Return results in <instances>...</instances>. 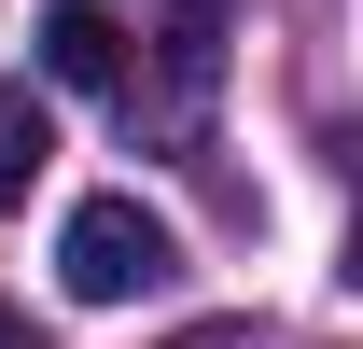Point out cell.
I'll use <instances>...</instances> for the list:
<instances>
[{"label": "cell", "mask_w": 363, "mask_h": 349, "mask_svg": "<svg viewBox=\"0 0 363 349\" xmlns=\"http://www.w3.org/2000/svg\"><path fill=\"white\" fill-rule=\"evenodd\" d=\"M56 279H70V307H126V294H154V279H182V238H168V210H140V196H84V210L56 223Z\"/></svg>", "instance_id": "6da1fadb"}, {"label": "cell", "mask_w": 363, "mask_h": 349, "mask_svg": "<svg viewBox=\"0 0 363 349\" xmlns=\"http://www.w3.org/2000/svg\"><path fill=\"white\" fill-rule=\"evenodd\" d=\"M43 84H70V98L126 84V28H112L98 0H43Z\"/></svg>", "instance_id": "7a4b0ae2"}, {"label": "cell", "mask_w": 363, "mask_h": 349, "mask_svg": "<svg viewBox=\"0 0 363 349\" xmlns=\"http://www.w3.org/2000/svg\"><path fill=\"white\" fill-rule=\"evenodd\" d=\"M43 154H56V112H43V84H0V210H28Z\"/></svg>", "instance_id": "3957f363"}, {"label": "cell", "mask_w": 363, "mask_h": 349, "mask_svg": "<svg viewBox=\"0 0 363 349\" xmlns=\"http://www.w3.org/2000/svg\"><path fill=\"white\" fill-rule=\"evenodd\" d=\"M210 56H224V0H182V28H168V70H182V98L210 84Z\"/></svg>", "instance_id": "277c9868"}, {"label": "cell", "mask_w": 363, "mask_h": 349, "mask_svg": "<svg viewBox=\"0 0 363 349\" xmlns=\"http://www.w3.org/2000/svg\"><path fill=\"white\" fill-rule=\"evenodd\" d=\"M168 349H279V336H252V321H196V336H168Z\"/></svg>", "instance_id": "5b68a950"}, {"label": "cell", "mask_w": 363, "mask_h": 349, "mask_svg": "<svg viewBox=\"0 0 363 349\" xmlns=\"http://www.w3.org/2000/svg\"><path fill=\"white\" fill-rule=\"evenodd\" d=\"M0 349H43V336H28V321H14V307H0Z\"/></svg>", "instance_id": "8992f818"}]
</instances>
